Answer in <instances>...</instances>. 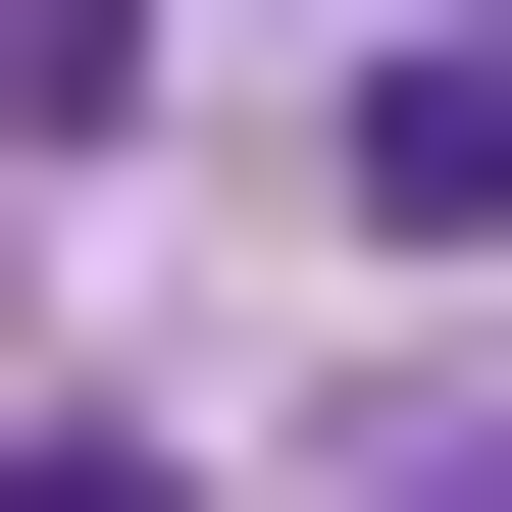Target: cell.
Instances as JSON below:
<instances>
[{
	"label": "cell",
	"mask_w": 512,
	"mask_h": 512,
	"mask_svg": "<svg viewBox=\"0 0 512 512\" xmlns=\"http://www.w3.org/2000/svg\"><path fill=\"white\" fill-rule=\"evenodd\" d=\"M410 512H512V410H410Z\"/></svg>",
	"instance_id": "cell-4"
},
{
	"label": "cell",
	"mask_w": 512,
	"mask_h": 512,
	"mask_svg": "<svg viewBox=\"0 0 512 512\" xmlns=\"http://www.w3.org/2000/svg\"><path fill=\"white\" fill-rule=\"evenodd\" d=\"M0 512H205V461H154V410H0Z\"/></svg>",
	"instance_id": "cell-3"
},
{
	"label": "cell",
	"mask_w": 512,
	"mask_h": 512,
	"mask_svg": "<svg viewBox=\"0 0 512 512\" xmlns=\"http://www.w3.org/2000/svg\"><path fill=\"white\" fill-rule=\"evenodd\" d=\"M359 205H410V256L512 205V0H359Z\"/></svg>",
	"instance_id": "cell-1"
},
{
	"label": "cell",
	"mask_w": 512,
	"mask_h": 512,
	"mask_svg": "<svg viewBox=\"0 0 512 512\" xmlns=\"http://www.w3.org/2000/svg\"><path fill=\"white\" fill-rule=\"evenodd\" d=\"M103 103H154V0H0V154H103Z\"/></svg>",
	"instance_id": "cell-2"
}]
</instances>
